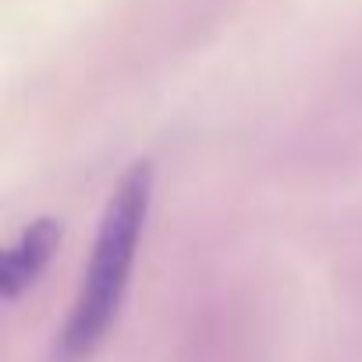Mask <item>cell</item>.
Returning <instances> with one entry per match:
<instances>
[{
	"mask_svg": "<svg viewBox=\"0 0 362 362\" xmlns=\"http://www.w3.org/2000/svg\"><path fill=\"white\" fill-rule=\"evenodd\" d=\"M61 242V228L57 221L43 217V221H33L18 242L4 252V263H0V291H4L8 302H15L22 291H29L36 284V277L43 274V267L50 263L54 249Z\"/></svg>",
	"mask_w": 362,
	"mask_h": 362,
	"instance_id": "7a4b0ae2",
	"label": "cell"
},
{
	"mask_svg": "<svg viewBox=\"0 0 362 362\" xmlns=\"http://www.w3.org/2000/svg\"><path fill=\"white\" fill-rule=\"evenodd\" d=\"M149 196H153V167L139 160L124 170V177L117 181V189L103 210L89 270L82 277L68 323L54 344L57 362H86L103 344L132 277L135 249H139L146 214H149Z\"/></svg>",
	"mask_w": 362,
	"mask_h": 362,
	"instance_id": "6da1fadb",
	"label": "cell"
}]
</instances>
